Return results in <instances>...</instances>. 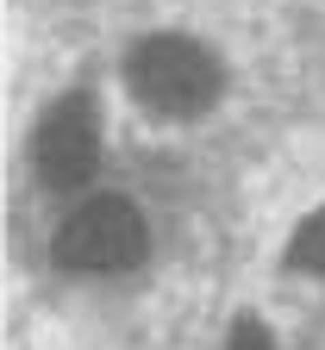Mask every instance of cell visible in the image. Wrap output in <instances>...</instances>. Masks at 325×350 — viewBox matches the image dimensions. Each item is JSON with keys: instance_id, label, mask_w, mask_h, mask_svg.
<instances>
[{"instance_id": "obj_1", "label": "cell", "mask_w": 325, "mask_h": 350, "mask_svg": "<svg viewBox=\"0 0 325 350\" xmlns=\"http://www.w3.org/2000/svg\"><path fill=\"white\" fill-rule=\"evenodd\" d=\"M131 94L151 113L169 119H194L219 100V57L194 38H144L131 51Z\"/></svg>"}, {"instance_id": "obj_2", "label": "cell", "mask_w": 325, "mask_h": 350, "mask_svg": "<svg viewBox=\"0 0 325 350\" xmlns=\"http://www.w3.org/2000/svg\"><path fill=\"white\" fill-rule=\"evenodd\" d=\"M138 256H144V213L125 194L75 206L57 232V262H69V269H131Z\"/></svg>"}, {"instance_id": "obj_3", "label": "cell", "mask_w": 325, "mask_h": 350, "mask_svg": "<svg viewBox=\"0 0 325 350\" xmlns=\"http://www.w3.org/2000/svg\"><path fill=\"white\" fill-rule=\"evenodd\" d=\"M31 157H38V175L51 188H81L88 175L101 169V113H94V100L88 94H63L51 113H44Z\"/></svg>"}, {"instance_id": "obj_4", "label": "cell", "mask_w": 325, "mask_h": 350, "mask_svg": "<svg viewBox=\"0 0 325 350\" xmlns=\"http://www.w3.org/2000/svg\"><path fill=\"white\" fill-rule=\"evenodd\" d=\"M288 262H294V269H325V206H313V219L294 232Z\"/></svg>"}, {"instance_id": "obj_5", "label": "cell", "mask_w": 325, "mask_h": 350, "mask_svg": "<svg viewBox=\"0 0 325 350\" xmlns=\"http://www.w3.org/2000/svg\"><path fill=\"white\" fill-rule=\"evenodd\" d=\"M225 350H275V338H269V325L263 319H238L231 325V344Z\"/></svg>"}]
</instances>
